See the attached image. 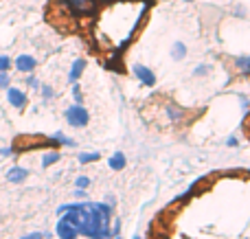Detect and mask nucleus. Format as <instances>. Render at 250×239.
Listing matches in <instances>:
<instances>
[{"mask_svg":"<svg viewBox=\"0 0 250 239\" xmlns=\"http://www.w3.org/2000/svg\"><path fill=\"white\" fill-rule=\"evenodd\" d=\"M226 145H229V147H235V145H239L237 136H229V140H226Z\"/></svg>","mask_w":250,"mask_h":239,"instance_id":"nucleus-27","label":"nucleus"},{"mask_svg":"<svg viewBox=\"0 0 250 239\" xmlns=\"http://www.w3.org/2000/svg\"><path fill=\"white\" fill-rule=\"evenodd\" d=\"M55 233H57V237L60 239H77V228L73 226V224H68L66 219H60L57 222V228H55Z\"/></svg>","mask_w":250,"mask_h":239,"instance_id":"nucleus-8","label":"nucleus"},{"mask_svg":"<svg viewBox=\"0 0 250 239\" xmlns=\"http://www.w3.org/2000/svg\"><path fill=\"white\" fill-rule=\"evenodd\" d=\"M26 178H29V171L22 169V167H13V169L7 171V180H9V182H13V184L24 182Z\"/></svg>","mask_w":250,"mask_h":239,"instance_id":"nucleus-9","label":"nucleus"},{"mask_svg":"<svg viewBox=\"0 0 250 239\" xmlns=\"http://www.w3.org/2000/svg\"><path fill=\"white\" fill-rule=\"evenodd\" d=\"M9 68H11V57L0 55V73H9Z\"/></svg>","mask_w":250,"mask_h":239,"instance_id":"nucleus-18","label":"nucleus"},{"mask_svg":"<svg viewBox=\"0 0 250 239\" xmlns=\"http://www.w3.org/2000/svg\"><path fill=\"white\" fill-rule=\"evenodd\" d=\"M11 64L16 66L18 73H33L35 66H38V60H35L33 55H18Z\"/></svg>","mask_w":250,"mask_h":239,"instance_id":"nucleus-6","label":"nucleus"},{"mask_svg":"<svg viewBox=\"0 0 250 239\" xmlns=\"http://www.w3.org/2000/svg\"><path fill=\"white\" fill-rule=\"evenodd\" d=\"M64 117L70 127H86L88 121H90V114H88V110L83 108L82 103H75V105H70V108H66Z\"/></svg>","mask_w":250,"mask_h":239,"instance_id":"nucleus-3","label":"nucleus"},{"mask_svg":"<svg viewBox=\"0 0 250 239\" xmlns=\"http://www.w3.org/2000/svg\"><path fill=\"white\" fill-rule=\"evenodd\" d=\"M73 99H75V103H82L83 101V95H82V88L77 86V81H75V86H73Z\"/></svg>","mask_w":250,"mask_h":239,"instance_id":"nucleus-20","label":"nucleus"},{"mask_svg":"<svg viewBox=\"0 0 250 239\" xmlns=\"http://www.w3.org/2000/svg\"><path fill=\"white\" fill-rule=\"evenodd\" d=\"M62 219L73 224L79 235L90 239H110V218H112V206L104 202H82V204H62L57 209Z\"/></svg>","mask_w":250,"mask_h":239,"instance_id":"nucleus-2","label":"nucleus"},{"mask_svg":"<svg viewBox=\"0 0 250 239\" xmlns=\"http://www.w3.org/2000/svg\"><path fill=\"white\" fill-rule=\"evenodd\" d=\"M132 239H141V237H132Z\"/></svg>","mask_w":250,"mask_h":239,"instance_id":"nucleus-30","label":"nucleus"},{"mask_svg":"<svg viewBox=\"0 0 250 239\" xmlns=\"http://www.w3.org/2000/svg\"><path fill=\"white\" fill-rule=\"evenodd\" d=\"M7 101H9V105H13L16 110H22V108H26V101H29V97H26V92L20 90V88L9 86L7 88Z\"/></svg>","mask_w":250,"mask_h":239,"instance_id":"nucleus-5","label":"nucleus"},{"mask_svg":"<svg viewBox=\"0 0 250 239\" xmlns=\"http://www.w3.org/2000/svg\"><path fill=\"white\" fill-rule=\"evenodd\" d=\"M77 198H86V191H83V189H77Z\"/></svg>","mask_w":250,"mask_h":239,"instance_id":"nucleus-28","label":"nucleus"},{"mask_svg":"<svg viewBox=\"0 0 250 239\" xmlns=\"http://www.w3.org/2000/svg\"><path fill=\"white\" fill-rule=\"evenodd\" d=\"M26 86H29V88H40V81L33 77V75H31V77H26Z\"/></svg>","mask_w":250,"mask_h":239,"instance_id":"nucleus-24","label":"nucleus"},{"mask_svg":"<svg viewBox=\"0 0 250 239\" xmlns=\"http://www.w3.org/2000/svg\"><path fill=\"white\" fill-rule=\"evenodd\" d=\"M9 86H11V77H9V73H0V90H7Z\"/></svg>","mask_w":250,"mask_h":239,"instance_id":"nucleus-19","label":"nucleus"},{"mask_svg":"<svg viewBox=\"0 0 250 239\" xmlns=\"http://www.w3.org/2000/svg\"><path fill=\"white\" fill-rule=\"evenodd\" d=\"M75 184H77V189H88V184H90V178H86V176H79V178L75 180Z\"/></svg>","mask_w":250,"mask_h":239,"instance_id":"nucleus-22","label":"nucleus"},{"mask_svg":"<svg viewBox=\"0 0 250 239\" xmlns=\"http://www.w3.org/2000/svg\"><path fill=\"white\" fill-rule=\"evenodd\" d=\"M165 112H167V117L171 119V121H180V119L185 117V110L176 108V105H167V108H165Z\"/></svg>","mask_w":250,"mask_h":239,"instance_id":"nucleus-14","label":"nucleus"},{"mask_svg":"<svg viewBox=\"0 0 250 239\" xmlns=\"http://www.w3.org/2000/svg\"><path fill=\"white\" fill-rule=\"evenodd\" d=\"M13 152H16L13 147H2V149H0V156H11Z\"/></svg>","mask_w":250,"mask_h":239,"instance_id":"nucleus-26","label":"nucleus"},{"mask_svg":"<svg viewBox=\"0 0 250 239\" xmlns=\"http://www.w3.org/2000/svg\"><path fill=\"white\" fill-rule=\"evenodd\" d=\"M97 4H99V0H64V7L73 16H79V18L97 13Z\"/></svg>","mask_w":250,"mask_h":239,"instance_id":"nucleus-4","label":"nucleus"},{"mask_svg":"<svg viewBox=\"0 0 250 239\" xmlns=\"http://www.w3.org/2000/svg\"><path fill=\"white\" fill-rule=\"evenodd\" d=\"M117 239H119V237H117Z\"/></svg>","mask_w":250,"mask_h":239,"instance_id":"nucleus-31","label":"nucleus"},{"mask_svg":"<svg viewBox=\"0 0 250 239\" xmlns=\"http://www.w3.org/2000/svg\"><path fill=\"white\" fill-rule=\"evenodd\" d=\"M235 68H237L242 75H250V55L235 57Z\"/></svg>","mask_w":250,"mask_h":239,"instance_id":"nucleus-12","label":"nucleus"},{"mask_svg":"<svg viewBox=\"0 0 250 239\" xmlns=\"http://www.w3.org/2000/svg\"><path fill=\"white\" fill-rule=\"evenodd\" d=\"M53 140H55V145H68V147H73V145H75V140L68 139V136H64L62 132H57V134L53 136Z\"/></svg>","mask_w":250,"mask_h":239,"instance_id":"nucleus-16","label":"nucleus"},{"mask_svg":"<svg viewBox=\"0 0 250 239\" xmlns=\"http://www.w3.org/2000/svg\"><path fill=\"white\" fill-rule=\"evenodd\" d=\"M83 68H86V60H75V61H73V66H70L68 81H70V83H75V81H77V79L82 77Z\"/></svg>","mask_w":250,"mask_h":239,"instance_id":"nucleus-10","label":"nucleus"},{"mask_svg":"<svg viewBox=\"0 0 250 239\" xmlns=\"http://www.w3.org/2000/svg\"><path fill=\"white\" fill-rule=\"evenodd\" d=\"M185 2H193V0H185Z\"/></svg>","mask_w":250,"mask_h":239,"instance_id":"nucleus-29","label":"nucleus"},{"mask_svg":"<svg viewBox=\"0 0 250 239\" xmlns=\"http://www.w3.org/2000/svg\"><path fill=\"white\" fill-rule=\"evenodd\" d=\"M145 11L147 0H112L97 13L95 38L104 48L121 51L134 38Z\"/></svg>","mask_w":250,"mask_h":239,"instance_id":"nucleus-1","label":"nucleus"},{"mask_svg":"<svg viewBox=\"0 0 250 239\" xmlns=\"http://www.w3.org/2000/svg\"><path fill=\"white\" fill-rule=\"evenodd\" d=\"M134 75L138 77V81L141 83H145V86H154L156 83V75H154V70H149L147 66H143V64H134Z\"/></svg>","mask_w":250,"mask_h":239,"instance_id":"nucleus-7","label":"nucleus"},{"mask_svg":"<svg viewBox=\"0 0 250 239\" xmlns=\"http://www.w3.org/2000/svg\"><path fill=\"white\" fill-rule=\"evenodd\" d=\"M57 160H60V154L48 152V154H44V158H42V167H51V165H55Z\"/></svg>","mask_w":250,"mask_h":239,"instance_id":"nucleus-15","label":"nucleus"},{"mask_svg":"<svg viewBox=\"0 0 250 239\" xmlns=\"http://www.w3.org/2000/svg\"><path fill=\"white\" fill-rule=\"evenodd\" d=\"M108 165H110V169H114V171H121L123 167L127 165V158H125V154L117 152V154H112V156H110Z\"/></svg>","mask_w":250,"mask_h":239,"instance_id":"nucleus-11","label":"nucleus"},{"mask_svg":"<svg viewBox=\"0 0 250 239\" xmlns=\"http://www.w3.org/2000/svg\"><path fill=\"white\" fill-rule=\"evenodd\" d=\"M42 97H44V101H48V99H53V97H55V92H53L51 86H46V83H44V86H42Z\"/></svg>","mask_w":250,"mask_h":239,"instance_id":"nucleus-21","label":"nucleus"},{"mask_svg":"<svg viewBox=\"0 0 250 239\" xmlns=\"http://www.w3.org/2000/svg\"><path fill=\"white\" fill-rule=\"evenodd\" d=\"M20 239H44V233H29V235H24Z\"/></svg>","mask_w":250,"mask_h":239,"instance_id":"nucleus-25","label":"nucleus"},{"mask_svg":"<svg viewBox=\"0 0 250 239\" xmlns=\"http://www.w3.org/2000/svg\"><path fill=\"white\" fill-rule=\"evenodd\" d=\"M185 55H187V46H185V42H176L171 46V57L173 60H185Z\"/></svg>","mask_w":250,"mask_h":239,"instance_id":"nucleus-13","label":"nucleus"},{"mask_svg":"<svg viewBox=\"0 0 250 239\" xmlns=\"http://www.w3.org/2000/svg\"><path fill=\"white\" fill-rule=\"evenodd\" d=\"M207 73H208V66H204V64L195 66V70H193V75H195V77H200V75H207Z\"/></svg>","mask_w":250,"mask_h":239,"instance_id":"nucleus-23","label":"nucleus"},{"mask_svg":"<svg viewBox=\"0 0 250 239\" xmlns=\"http://www.w3.org/2000/svg\"><path fill=\"white\" fill-rule=\"evenodd\" d=\"M99 160V154H79V162L86 165V162H95Z\"/></svg>","mask_w":250,"mask_h":239,"instance_id":"nucleus-17","label":"nucleus"}]
</instances>
